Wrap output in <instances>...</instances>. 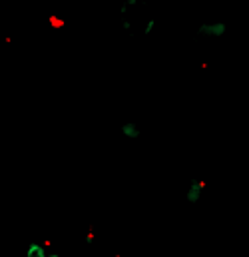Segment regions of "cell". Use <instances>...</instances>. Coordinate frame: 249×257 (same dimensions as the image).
<instances>
[{"mask_svg":"<svg viewBox=\"0 0 249 257\" xmlns=\"http://www.w3.org/2000/svg\"><path fill=\"white\" fill-rule=\"evenodd\" d=\"M225 32H227V26L223 22H207L199 26V34L211 36V38H221Z\"/></svg>","mask_w":249,"mask_h":257,"instance_id":"6da1fadb","label":"cell"},{"mask_svg":"<svg viewBox=\"0 0 249 257\" xmlns=\"http://www.w3.org/2000/svg\"><path fill=\"white\" fill-rule=\"evenodd\" d=\"M203 188H205V184H203V182H193V184H191V188L187 190L186 199L189 201V203H197V201L201 199Z\"/></svg>","mask_w":249,"mask_h":257,"instance_id":"7a4b0ae2","label":"cell"},{"mask_svg":"<svg viewBox=\"0 0 249 257\" xmlns=\"http://www.w3.org/2000/svg\"><path fill=\"white\" fill-rule=\"evenodd\" d=\"M48 247L42 243H30L26 247V257H48Z\"/></svg>","mask_w":249,"mask_h":257,"instance_id":"3957f363","label":"cell"},{"mask_svg":"<svg viewBox=\"0 0 249 257\" xmlns=\"http://www.w3.org/2000/svg\"><path fill=\"white\" fill-rule=\"evenodd\" d=\"M122 136H126L128 140H138L140 138V128L134 122H128L122 126Z\"/></svg>","mask_w":249,"mask_h":257,"instance_id":"277c9868","label":"cell"},{"mask_svg":"<svg viewBox=\"0 0 249 257\" xmlns=\"http://www.w3.org/2000/svg\"><path fill=\"white\" fill-rule=\"evenodd\" d=\"M154 26H156V22H154V20H148V22H146V30H144V32H146V34H150V32L154 30Z\"/></svg>","mask_w":249,"mask_h":257,"instance_id":"5b68a950","label":"cell"},{"mask_svg":"<svg viewBox=\"0 0 249 257\" xmlns=\"http://www.w3.org/2000/svg\"><path fill=\"white\" fill-rule=\"evenodd\" d=\"M118 2H126V4H136L138 0H118Z\"/></svg>","mask_w":249,"mask_h":257,"instance_id":"8992f818","label":"cell"}]
</instances>
